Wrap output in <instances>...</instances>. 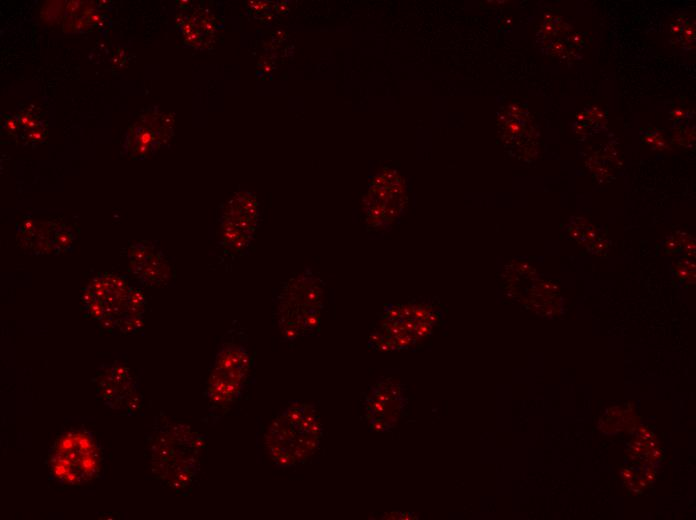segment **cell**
<instances>
[{"instance_id":"6da1fadb","label":"cell","mask_w":696,"mask_h":520,"mask_svg":"<svg viewBox=\"0 0 696 520\" xmlns=\"http://www.w3.org/2000/svg\"><path fill=\"white\" fill-rule=\"evenodd\" d=\"M204 446L203 437L189 426L161 421L149 438L153 475L175 492L188 491L198 475Z\"/></svg>"},{"instance_id":"7a4b0ae2","label":"cell","mask_w":696,"mask_h":520,"mask_svg":"<svg viewBox=\"0 0 696 520\" xmlns=\"http://www.w3.org/2000/svg\"><path fill=\"white\" fill-rule=\"evenodd\" d=\"M321 425L312 405L293 401L271 422L264 446L271 460L288 468L304 463L319 444Z\"/></svg>"},{"instance_id":"3957f363","label":"cell","mask_w":696,"mask_h":520,"mask_svg":"<svg viewBox=\"0 0 696 520\" xmlns=\"http://www.w3.org/2000/svg\"><path fill=\"white\" fill-rule=\"evenodd\" d=\"M48 462L54 481L81 485L93 480L100 472L101 450L91 432L71 429L55 441Z\"/></svg>"},{"instance_id":"277c9868","label":"cell","mask_w":696,"mask_h":520,"mask_svg":"<svg viewBox=\"0 0 696 520\" xmlns=\"http://www.w3.org/2000/svg\"><path fill=\"white\" fill-rule=\"evenodd\" d=\"M251 362L249 352L241 344L229 343L219 350L205 392L212 410H226L243 396L249 384Z\"/></svg>"},{"instance_id":"5b68a950","label":"cell","mask_w":696,"mask_h":520,"mask_svg":"<svg viewBox=\"0 0 696 520\" xmlns=\"http://www.w3.org/2000/svg\"><path fill=\"white\" fill-rule=\"evenodd\" d=\"M95 382L98 396L109 408L128 415L140 409L139 385L128 367L116 362L102 365Z\"/></svg>"},{"instance_id":"8992f818","label":"cell","mask_w":696,"mask_h":520,"mask_svg":"<svg viewBox=\"0 0 696 520\" xmlns=\"http://www.w3.org/2000/svg\"><path fill=\"white\" fill-rule=\"evenodd\" d=\"M127 255L130 260V271L144 285H159L170 277V269L164 255L152 244L147 242L133 244L129 247Z\"/></svg>"},{"instance_id":"52a82bcc","label":"cell","mask_w":696,"mask_h":520,"mask_svg":"<svg viewBox=\"0 0 696 520\" xmlns=\"http://www.w3.org/2000/svg\"><path fill=\"white\" fill-rule=\"evenodd\" d=\"M76 240L75 233L67 226L54 228L52 235V247L56 254L65 253L73 248Z\"/></svg>"},{"instance_id":"ba28073f","label":"cell","mask_w":696,"mask_h":520,"mask_svg":"<svg viewBox=\"0 0 696 520\" xmlns=\"http://www.w3.org/2000/svg\"><path fill=\"white\" fill-rule=\"evenodd\" d=\"M400 316V310L396 307L389 308L387 310L386 317L390 320H395Z\"/></svg>"},{"instance_id":"9c48e42d","label":"cell","mask_w":696,"mask_h":520,"mask_svg":"<svg viewBox=\"0 0 696 520\" xmlns=\"http://www.w3.org/2000/svg\"><path fill=\"white\" fill-rule=\"evenodd\" d=\"M413 313H414L415 317L418 319L425 318L428 315V313L424 309H420V308L415 309Z\"/></svg>"},{"instance_id":"30bf717a","label":"cell","mask_w":696,"mask_h":520,"mask_svg":"<svg viewBox=\"0 0 696 520\" xmlns=\"http://www.w3.org/2000/svg\"><path fill=\"white\" fill-rule=\"evenodd\" d=\"M426 317H427L429 323L436 322L438 319V316L436 314H430Z\"/></svg>"}]
</instances>
